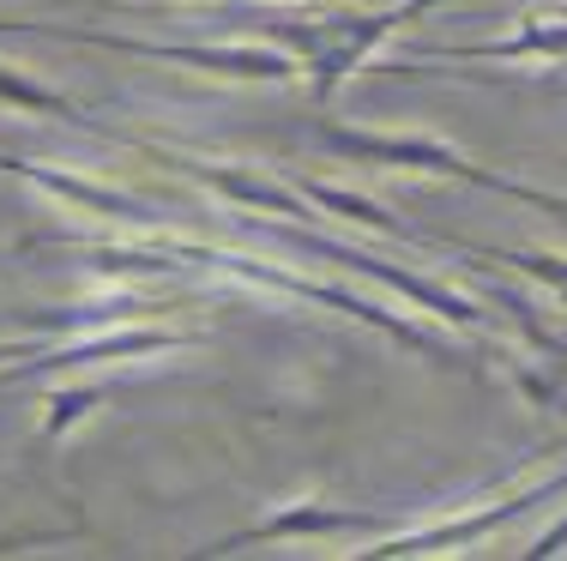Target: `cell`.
Here are the masks:
<instances>
[{
    "instance_id": "8fae6325",
    "label": "cell",
    "mask_w": 567,
    "mask_h": 561,
    "mask_svg": "<svg viewBox=\"0 0 567 561\" xmlns=\"http://www.w3.org/2000/svg\"><path fill=\"white\" fill-rule=\"evenodd\" d=\"M447 61H567V19H525L519 37L507 43H477V49H441Z\"/></svg>"
},
{
    "instance_id": "7a4b0ae2",
    "label": "cell",
    "mask_w": 567,
    "mask_h": 561,
    "mask_svg": "<svg viewBox=\"0 0 567 561\" xmlns=\"http://www.w3.org/2000/svg\"><path fill=\"white\" fill-rule=\"evenodd\" d=\"M0 31H43V37H66V43H97L115 49V55H140V61H175V66H194V73H218V79H248V85H290L302 66L278 49H241V43H133V37H110V31H66V24H19V19H0Z\"/></svg>"
},
{
    "instance_id": "52a82bcc",
    "label": "cell",
    "mask_w": 567,
    "mask_h": 561,
    "mask_svg": "<svg viewBox=\"0 0 567 561\" xmlns=\"http://www.w3.org/2000/svg\"><path fill=\"white\" fill-rule=\"evenodd\" d=\"M561 489H567V471H561V477H544V484H525V489H513L507 501H495V507H477V513L453 519V526H429V531H404V538H386L381 550H369V555H423V550H453V543H471V538H483V531L507 526V519H519V513H525V507H537V501L561 496Z\"/></svg>"
},
{
    "instance_id": "7c38bea8",
    "label": "cell",
    "mask_w": 567,
    "mask_h": 561,
    "mask_svg": "<svg viewBox=\"0 0 567 561\" xmlns=\"http://www.w3.org/2000/svg\"><path fill=\"white\" fill-rule=\"evenodd\" d=\"M0 103H12V110H24V115H55V122H73V127L97 133V122H85V115H79L73 103L61 97V91L37 85V79L12 73V66H0Z\"/></svg>"
},
{
    "instance_id": "30bf717a",
    "label": "cell",
    "mask_w": 567,
    "mask_h": 561,
    "mask_svg": "<svg viewBox=\"0 0 567 561\" xmlns=\"http://www.w3.org/2000/svg\"><path fill=\"white\" fill-rule=\"evenodd\" d=\"M315 206H327L332 218H350V224H362V230H374V236H393V242H411V248H441V236H423V230H411V224H399L386 206H374V199H362V194H344V187H332V181H315V176H302L296 181Z\"/></svg>"
},
{
    "instance_id": "2e32d148",
    "label": "cell",
    "mask_w": 567,
    "mask_h": 561,
    "mask_svg": "<svg viewBox=\"0 0 567 561\" xmlns=\"http://www.w3.org/2000/svg\"><path fill=\"white\" fill-rule=\"evenodd\" d=\"M31 351H43V344H0V363H7V356H31Z\"/></svg>"
},
{
    "instance_id": "6da1fadb",
    "label": "cell",
    "mask_w": 567,
    "mask_h": 561,
    "mask_svg": "<svg viewBox=\"0 0 567 561\" xmlns=\"http://www.w3.org/2000/svg\"><path fill=\"white\" fill-rule=\"evenodd\" d=\"M315 139L327 145V152H339L344 164H374V169H423V176H453V181L489 187V194L525 199V206H537V211H556V218H567V199H561V194H544V187H525V181L495 176L489 164H471V157H458L453 145L429 139V133H374V127L315 122Z\"/></svg>"
},
{
    "instance_id": "5b68a950",
    "label": "cell",
    "mask_w": 567,
    "mask_h": 561,
    "mask_svg": "<svg viewBox=\"0 0 567 561\" xmlns=\"http://www.w3.org/2000/svg\"><path fill=\"white\" fill-rule=\"evenodd\" d=\"M429 7H441V0H399V7H386V12H344V19H332V43L308 61V66H315V103L339 97L344 79L357 73V66L369 61L374 49L399 31V24H411L416 12H429Z\"/></svg>"
},
{
    "instance_id": "277c9868",
    "label": "cell",
    "mask_w": 567,
    "mask_h": 561,
    "mask_svg": "<svg viewBox=\"0 0 567 561\" xmlns=\"http://www.w3.org/2000/svg\"><path fill=\"white\" fill-rule=\"evenodd\" d=\"M199 332H175V326H97L85 332V339L73 344H43V351H31L19 368L24 374H66V368H97V363H121V356H157V351H182V344H194Z\"/></svg>"
},
{
    "instance_id": "ba28073f",
    "label": "cell",
    "mask_w": 567,
    "mask_h": 561,
    "mask_svg": "<svg viewBox=\"0 0 567 561\" xmlns=\"http://www.w3.org/2000/svg\"><path fill=\"white\" fill-rule=\"evenodd\" d=\"M152 152V145H145ZM157 164L182 169V176L206 181L212 194H224L229 206H248V211H284V218H315L302 206V187L296 181H278V176H254V169H236V164H199V157H169V152H152Z\"/></svg>"
},
{
    "instance_id": "9a60e30c",
    "label": "cell",
    "mask_w": 567,
    "mask_h": 561,
    "mask_svg": "<svg viewBox=\"0 0 567 561\" xmlns=\"http://www.w3.org/2000/svg\"><path fill=\"white\" fill-rule=\"evenodd\" d=\"M561 543H567V519H561V526H556V531H549V538H544V543H537V550H532V555H556V550H561Z\"/></svg>"
},
{
    "instance_id": "8992f818",
    "label": "cell",
    "mask_w": 567,
    "mask_h": 561,
    "mask_svg": "<svg viewBox=\"0 0 567 561\" xmlns=\"http://www.w3.org/2000/svg\"><path fill=\"white\" fill-rule=\"evenodd\" d=\"M369 531H386L381 513H357V507H320V501H296V507H272L260 526H241L218 538L206 555H229L248 550V543H284V538H369Z\"/></svg>"
},
{
    "instance_id": "5bb4252c",
    "label": "cell",
    "mask_w": 567,
    "mask_h": 561,
    "mask_svg": "<svg viewBox=\"0 0 567 561\" xmlns=\"http://www.w3.org/2000/svg\"><path fill=\"white\" fill-rule=\"evenodd\" d=\"M97 405H103V381L55 386V393L43 398V423H37V435H43V440H61L66 429H73V423H85Z\"/></svg>"
},
{
    "instance_id": "3957f363",
    "label": "cell",
    "mask_w": 567,
    "mask_h": 561,
    "mask_svg": "<svg viewBox=\"0 0 567 561\" xmlns=\"http://www.w3.org/2000/svg\"><path fill=\"white\" fill-rule=\"evenodd\" d=\"M248 230L272 236V242H284V248L320 253V260H339V266H350V272H369V278H381V284H393V290H399V297H411L416 309H429V314L453 320V326H465V332H477V326H483V314L471 309L465 297H453L447 284H429V278L404 272V266H381V260H369V253H362V248L327 242V236H320V230H302V224H296V218H248Z\"/></svg>"
},
{
    "instance_id": "e0dca14e",
    "label": "cell",
    "mask_w": 567,
    "mask_h": 561,
    "mask_svg": "<svg viewBox=\"0 0 567 561\" xmlns=\"http://www.w3.org/2000/svg\"><path fill=\"white\" fill-rule=\"evenodd\" d=\"M561 19H567V12H561Z\"/></svg>"
},
{
    "instance_id": "4fadbf2b",
    "label": "cell",
    "mask_w": 567,
    "mask_h": 561,
    "mask_svg": "<svg viewBox=\"0 0 567 561\" xmlns=\"http://www.w3.org/2000/svg\"><path fill=\"white\" fill-rule=\"evenodd\" d=\"M453 248L477 253V260H502V266L537 278L544 290H556V297L567 302V260H561V253H549V248H477V242H453Z\"/></svg>"
},
{
    "instance_id": "9c48e42d",
    "label": "cell",
    "mask_w": 567,
    "mask_h": 561,
    "mask_svg": "<svg viewBox=\"0 0 567 561\" xmlns=\"http://www.w3.org/2000/svg\"><path fill=\"white\" fill-rule=\"evenodd\" d=\"M0 169H7V176H24L31 187H43V194L66 199V206L91 211V218H115V224H152V211H145L133 194H115V187H103V181H85V176H73V169H49V164H31V157H0Z\"/></svg>"
}]
</instances>
